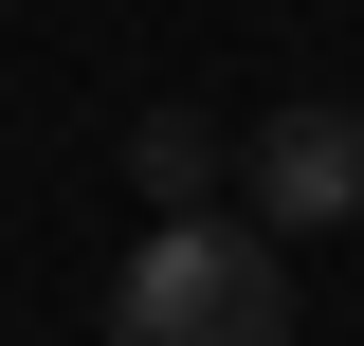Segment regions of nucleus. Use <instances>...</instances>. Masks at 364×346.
<instances>
[{"instance_id": "1", "label": "nucleus", "mask_w": 364, "mask_h": 346, "mask_svg": "<svg viewBox=\"0 0 364 346\" xmlns=\"http://www.w3.org/2000/svg\"><path fill=\"white\" fill-rule=\"evenodd\" d=\"M109 346H291V237L273 219H164L109 273Z\"/></svg>"}, {"instance_id": "2", "label": "nucleus", "mask_w": 364, "mask_h": 346, "mask_svg": "<svg viewBox=\"0 0 364 346\" xmlns=\"http://www.w3.org/2000/svg\"><path fill=\"white\" fill-rule=\"evenodd\" d=\"M255 219H273V237H346V219H364V110H328V91L273 110V128H255Z\"/></svg>"}, {"instance_id": "3", "label": "nucleus", "mask_w": 364, "mask_h": 346, "mask_svg": "<svg viewBox=\"0 0 364 346\" xmlns=\"http://www.w3.org/2000/svg\"><path fill=\"white\" fill-rule=\"evenodd\" d=\"M128 182H146L164 219H200V182H219V128H200V110H146V128H128Z\"/></svg>"}]
</instances>
